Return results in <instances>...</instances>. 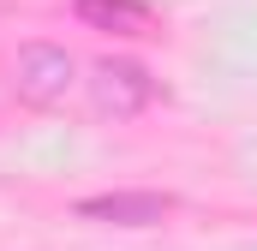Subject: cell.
<instances>
[{
    "label": "cell",
    "mask_w": 257,
    "mask_h": 251,
    "mask_svg": "<svg viewBox=\"0 0 257 251\" xmlns=\"http://www.w3.org/2000/svg\"><path fill=\"white\" fill-rule=\"evenodd\" d=\"M78 18L90 30H114V36H144L150 30V6L144 0H78Z\"/></svg>",
    "instance_id": "cell-4"
},
{
    "label": "cell",
    "mask_w": 257,
    "mask_h": 251,
    "mask_svg": "<svg viewBox=\"0 0 257 251\" xmlns=\"http://www.w3.org/2000/svg\"><path fill=\"white\" fill-rule=\"evenodd\" d=\"M78 215H90V221H120V227H156V221L168 215V197H156V191H114V197H84V203H78Z\"/></svg>",
    "instance_id": "cell-3"
},
{
    "label": "cell",
    "mask_w": 257,
    "mask_h": 251,
    "mask_svg": "<svg viewBox=\"0 0 257 251\" xmlns=\"http://www.w3.org/2000/svg\"><path fill=\"white\" fill-rule=\"evenodd\" d=\"M72 54L66 48H48V42H36V48H24L18 66H12V84H18V96L24 102H36V108H54L66 102V90H72Z\"/></svg>",
    "instance_id": "cell-1"
},
{
    "label": "cell",
    "mask_w": 257,
    "mask_h": 251,
    "mask_svg": "<svg viewBox=\"0 0 257 251\" xmlns=\"http://www.w3.org/2000/svg\"><path fill=\"white\" fill-rule=\"evenodd\" d=\"M90 96H96V108H102V114L132 120V114H144V108H150L156 78H150L138 60H102V66H96V78H90Z\"/></svg>",
    "instance_id": "cell-2"
}]
</instances>
